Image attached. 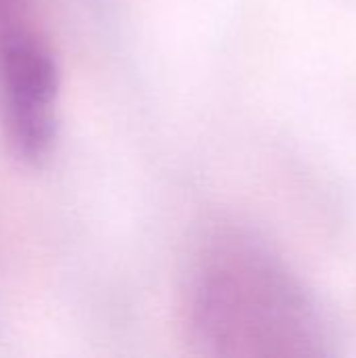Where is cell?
<instances>
[{
    "label": "cell",
    "mask_w": 356,
    "mask_h": 358,
    "mask_svg": "<svg viewBox=\"0 0 356 358\" xmlns=\"http://www.w3.org/2000/svg\"><path fill=\"white\" fill-rule=\"evenodd\" d=\"M191 321L199 342L222 355L308 352L319 342L302 287L250 243H220L201 262Z\"/></svg>",
    "instance_id": "obj_1"
},
{
    "label": "cell",
    "mask_w": 356,
    "mask_h": 358,
    "mask_svg": "<svg viewBox=\"0 0 356 358\" xmlns=\"http://www.w3.org/2000/svg\"><path fill=\"white\" fill-rule=\"evenodd\" d=\"M61 71L31 0H0V130L23 162H42L57 138Z\"/></svg>",
    "instance_id": "obj_2"
}]
</instances>
